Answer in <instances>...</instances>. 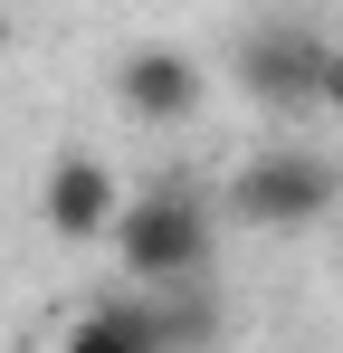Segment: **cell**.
<instances>
[{"label": "cell", "mask_w": 343, "mask_h": 353, "mask_svg": "<svg viewBox=\"0 0 343 353\" xmlns=\"http://www.w3.org/2000/svg\"><path fill=\"white\" fill-rule=\"evenodd\" d=\"M114 268H124V287H200L210 277V210L191 201V191H143V201H124V220H114Z\"/></svg>", "instance_id": "cell-1"}, {"label": "cell", "mask_w": 343, "mask_h": 353, "mask_svg": "<svg viewBox=\"0 0 343 353\" xmlns=\"http://www.w3.org/2000/svg\"><path fill=\"white\" fill-rule=\"evenodd\" d=\"M315 105H334V115H343V48L324 58V86H315Z\"/></svg>", "instance_id": "cell-7"}, {"label": "cell", "mask_w": 343, "mask_h": 353, "mask_svg": "<svg viewBox=\"0 0 343 353\" xmlns=\"http://www.w3.org/2000/svg\"><path fill=\"white\" fill-rule=\"evenodd\" d=\"M343 201V172L305 143H267L258 163L229 172V220H258V230H315Z\"/></svg>", "instance_id": "cell-2"}, {"label": "cell", "mask_w": 343, "mask_h": 353, "mask_svg": "<svg viewBox=\"0 0 343 353\" xmlns=\"http://www.w3.org/2000/svg\"><path fill=\"white\" fill-rule=\"evenodd\" d=\"M324 39L315 29H267V39H248V58H238V86L258 96V105H315V86H324Z\"/></svg>", "instance_id": "cell-5"}, {"label": "cell", "mask_w": 343, "mask_h": 353, "mask_svg": "<svg viewBox=\"0 0 343 353\" xmlns=\"http://www.w3.org/2000/svg\"><path fill=\"white\" fill-rule=\"evenodd\" d=\"M57 353H163V305L153 296H105V305H86L67 325Z\"/></svg>", "instance_id": "cell-6"}, {"label": "cell", "mask_w": 343, "mask_h": 353, "mask_svg": "<svg viewBox=\"0 0 343 353\" xmlns=\"http://www.w3.org/2000/svg\"><path fill=\"white\" fill-rule=\"evenodd\" d=\"M200 96H210V77L181 58V48H134V58L114 67V105L134 124H191Z\"/></svg>", "instance_id": "cell-4"}, {"label": "cell", "mask_w": 343, "mask_h": 353, "mask_svg": "<svg viewBox=\"0 0 343 353\" xmlns=\"http://www.w3.org/2000/svg\"><path fill=\"white\" fill-rule=\"evenodd\" d=\"M39 220H48L57 248H96V239H114V220H124V181H114V163H96V153H57L48 181H39Z\"/></svg>", "instance_id": "cell-3"}]
</instances>
